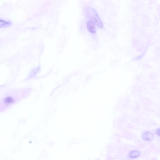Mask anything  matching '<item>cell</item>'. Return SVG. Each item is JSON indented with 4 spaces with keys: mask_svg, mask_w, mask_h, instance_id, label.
<instances>
[{
    "mask_svg": "<svg viewBox=\"0 0 160 160\" xmlns=\"http://www.w3.org/2000/svg\"><path fill=\"white\" fill-rule=\"evenodd\" d=\"M17 100L16 98L14 96L8 95L4 97L1 101V105L4 108L9 107L14 103Z\"/></svg>",
    "mask_w": 160,
    "mask_h": 160,
    "instance_id": "obj_1",
    "label": "cell"
},
{
    "mask_svg": "<svg viewBox=\"0 0 160 160\" xmlns=\"http://www.w3.org/2000/svg\"><path fill=\"white\" fill-rule=\"evenodd\" d=\"M12 24L10 21H7L0 18V28H6L9 27Z\"/></svg>",
    "mask_w": 160,
    "mask_h": 160,
    "instance_id": "obj_4",
    "label": "cell"
},
{
    "mask_svg": "<svg viewBox=\"0 0 160 160\" xmlns=\"http://www.w3.org/2000/svg\"><path fill=\"white\" fill-rule=\"evenodd\" d=\"M140 152L138 150H134L131 151L130 153V156L132 158H135L140 156Z\"/></svg>",
    "mask_w": 160,
    "mask_h": 160,
    "instance_id": "obj_5",
    "label": "cell"
},
{
    "mask_svg": "<svg viewBox=\"0 0 160 160\" xmlns=\"http://www.w3.org/2000/svg\"><path fill=\"white\" fill-rule=\"evenodd\" d=\"M87 28L88 31L92 33H95L96 32L95 23L92 21H88L87 24Z\"/></svg>",
    "mask_w": 160,
    "mask_h": 160,
    "instance_id": "obj_3",
    "label": "cell"
},
{
    "mask_svg": "<svg viewBox=\"0 0 160 160\" xmlns=\"http://www.w3.org/2000/svg\"><path fill=\"white\" fill-rule=\"evenodd\" d=\"M141 137L144 140L149 141L152 140L154 138L153 135L148 132H145L142 133Z\"/></svg>",
    "mask_w": 160,
    "mask_h": 160,
    "instance_id": "obj_2",
    "label": "cell"
},
{
    "mask_svg": "<svg viewBox=\"0 0 160 160\" xmlns=\"http://www.w3.org/2000/svg\"><path fill=\"white\" fill-rule=\"evenodd\" d=\"M159 131H160V129H158V130H157V134L159 136Z\"/></svg>",
    "mask_w": 160,
    "mask_h": 160,
    "instance_id": "obj_6",
    "label": "cell"
}]
</instances>
